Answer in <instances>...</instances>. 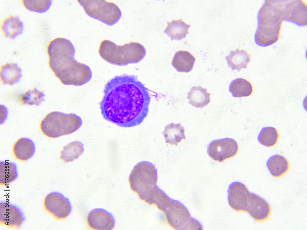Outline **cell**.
<instances>
[{
    "label": "cell",
    "mask_w": 307,
    "mask_h": 230,
    "mask_svg": "<svg viewBox=\"0 0 307 230\" xmlns=\"http://www.w3.org/2000/svg\"><path fill=\"white\" fill-rule=\"evenodd\" d=\"M87 223L91 230H111L114 228L115 221L112 214L102 208H96L88 213Z\"/></svg>",
    "instance_id": "obj_14"
},
{
    "label": "cell",
    "mask_w": 307,
    "mask_h": 230,
    "mask_svg": "<svg viewBox=\"0 0 307 230\" xmlns=\"http://www.w3.org/2000/svg\"><path fill=\"white\" fill-rule=\"evenodd\" d=\"M228 65L232 70L240 71L247 68L251 61V55L245 49H238L231 51L226 57Z\"/></svg>",
    "instance_id": "obj_19"
},
{
    "label": "cell",
    "mask_w": 307,
    "mask_h": 230,
    "mask_svg": "<svg viewBox=\"0 0 307 230\" xmlns=\"http://www.w3.org/2000/svg\"><path fill=\"white\" fill-rule=\"evenodd\" d=\"M229 90L233 97L241 98L251 95L254 92V88L252 84L248 80L239 78L231 82Z\"/></svg>",
    "instance_id": "obj_24"
},
{
    "label": "cell",
    "mask_w": 307,
    "mask_h": 230,
    "mask_svg": "<svg viewBox=\"0 0 307 230\" xmlns=\"http://www.w3.org/2000/svg\"><path fill=\"white\" fill-rule=\"evenodd\" d=\"M280 137L278 129L274 127L263 128L258 137L259 142L263 145L269 148L275 146L278 143Z\"/></svg>",
    "instance_id": "obj_29"
},
{
    "label": "cell",
    "mask_w": 307,
    "mask_h": 230,
    "mask_svg": "<svg viewBox=\"0 0 307 230\" xmlns=\"http://www.w3.org/2000/svg\"><path fill=\"white\" fill-rule=\"evenodd\" d=\"M99 103L107 121L123 127L141 124L146 117L151 97L148 89L134 75H123L105 85Z\"/></svg>",
    "instance_id": "obj_1"
},
{
    "label": "cell",
    "mask_w": 307,
    "mask_h": 230,
    "mask_svg": "<svg viewBox=\"0 0 307 230\" xmlns=\"http://www.w3.org/2000/svg\"><path fill=\"white\" fill-rule=\"evenodd\" d=\"M42 204L45 211L57 221L66 219L72 210L69 199L57 192L47 194L43 199Z\"/></svg>",
    "instance_id": "obj_8"
},
{
    "label": "cell",
    "mask_w": 307,
    "mask_h": 230,
    "mask_svg": "<svg viewBox=\"0 0 307 230\" xmlns=\"http://www.w3.org/2000/svg\"><path fill=\"white\" fill-rule=\"evenodd\" d=\"M78 3L89 17L112 26L121 17L122 13L115 3L103 0H80Z\"/></svg>",
    "instance_id": "obj_7"
},
{
    "label": "cell",
    "mask_w": 307,
    "mask_h": 230,
    "mask_svg": "<svg viewBox=\"0 0 307 230\" xmlns=\"http://www.w3.org/2000/svg\"><path fill=\"white\" fill-rule=\"evenodd\" d=\"M239 151V145L236 140L227 137L212 140L208 145L207 149L209 156L219 162L234 157Z\"/></svg>",
    "instance_id": "obj_9"
},
{
    "label": "cell",
    "mask_w": 307,
    "mask_h": 230,
    "mask_svg": "<svg viewBox=\"0 0 307 230\" xmlns=\"http://www.w3.org/2000/svg\"><path fill=\"white\" fill-rule=\"evenodd\" d=\"M16 164L8 161L0 162V185L5 186L14 181L18 177Z\"/></svg>",
    "instance_id": "obj_28"
},
{
    "label": "cell",
    "mask_w": 307,
    "mask_h": 230,
    "mask_svg": "<svg viewBox=\"0 0 307 230\" xmlns=\"http://www.w3.org/2000/svg\"><path fill=\"white\" fill-rule=\"evenodd\" d=\"M82 124L81 118L75 113L54 111L43 117L39 127L41 132L45 136L55 139L74 132Z\"/></svg>",
    "instance_id": "obj_5"
},
{
    "label": "cell",
    "mask_w": 307,
    "mask_h": 230,
    "mask_svg": "<svg viewBox=\"0 0 307 230\" xmlns=\"http://www.w3.org/2000/svg\"><path fill=\"white\" fill-rule=\"evenodd\" d=\"M258 17L259 26L255 36L257 43L266 46L276 42L281 36L284 20L278 2L266 1Z\"/></svg>",
    "instance_id": "obj_3"
},
{
    "label": "cell",
    "mask_w": 307,
    "mask_h": 230,
    "mask_svg": "<svg viewBox=\"0 0 307 230\" xmlns=\"http://www.w3.org/2000/svg\"><path fill=\"white\" fill-rule=\"evenodd\" d=\"M24 7L27 10L35 12L43 13L47 11L52 3L51 0H21Z\"/></svg>",
    "instance_id": "obj_31"
},
{
    "label": "cell",
    "mask_w": 307,
    "mask_h": 230,
    "mask_svg": "<svg viewBox=\"0 0 307 230\" xmlns=\"http://www.w3.org/2000/svg\"><path fill=\"white\" fill-rule=\"evenodd\" d=\"M278 1L283 19L290 21L302 25H307V5L305 1H286V2Z\"/></svg>",
    "instance_id": "obj_11"
},
{
    "label": "cell",
    "mask_w": 307,
    "mask_h": 230,
    "mask_svg": "<svg viewBox=\"0 0 307 230\" xmlns=\"http://www.w3.org/2000/svg\"><path fill=\"white\" fill-rule=\"evenodd\" d=\"M139 197L141 200L149 205H155L163 212L168 207L172 200L157 186Z\"/></svg>",
    "instance_id": "obj_17"
},
{
    "label": "cell",
    "mask_w": 307,
    "mask_h": 230,
    "mask_svg": "<svg viewBox=\"0 0 307 230\" xmlns=\"http://www.w3.org/2000/svg\"><path fill=\"white\" fill-rule=\"evenodd\" d=\"M84 151L83 144L80 141H74L63 148L59 158L64 163L71 162L77 159Z\"/></svg>",
    "instance_id": "obj_27"
},
{
    "label": "cell",
    "mask_w": 307,
    "mask_h": 230,
    "mask_svg": "<svg viewBox=\"0 0 307 230\" xmlns=\"http://www.w3.org/2000/svg\"><path fill=\"white\" fill-rule=\"evenodd\" d=\"M25 220L23 213L18 206L6 201L0 202V225L7 228L17 229Z\"/></svg>",
    "instance_id": "obj_13"
},
{
    "label": "cell",
    "mask_w": 307,
    "mask_h": 230,
    "mask_svg": "<svg viewBox=\"0 0 307 230\" xmlns=\"http://www.w3.org/2000/svg\"><path fill=\"white\" fill-rule=\"evenodd\" d=\"M11 151L15 159L24 162L31 158L34 155L35 151V145L29 139L21 138L14 143Z\"/></svg>",
    "instance_id": "obj_16"
},
{
    "label": "cell",
    "mask_w": 307,
    "mask_h": 230,
    "mask_svg": "<svg viewBox=\"0 0 307 230\" xmlns=\"http://www.w3.org/2000/svg\"><path fill=\"white\" fill-rule=\"evenodd\" d=\"M164 212L167 223L175 229H185L192 221L188 209L180 202L175 200H172Z\"/></svg>",
    "instance_id": "obj_10"
},
{
    "label": "cell",
    "mask_w": 307,
    "mask_h": 230,
    "mask_svg": "<svg viewBox=\"0 0 307 230\" xmlns=\"http://www.w3.org/2000/svg\"><path fill=\"white\" fill-rule=\"evenodd\" d=\"M98 52L100 57L106 62L119 66L138 63L146 54L145 48L138 42H130L118 45L107 39L100 42Z\"/></svg>",
    "instance_id": "obj_4"
},
{
    "label": "cell",
    "mask_w": 307,
    "mask_h": 230,
    "mask_svg": "<svg viewBox=\"0 0 307 230\" xmlns=\"http://www.w3.org/2000/svg\"><path fill=\"white\" fill-rule=\"evenodd\" d=\"M195 60V58L188 51L178 50L174 56L172 64L178 72H188L192 69Z\"/></svg>",
    "instance_id": "obj_20"
},
{
    "label": "cell",
    "mask_w": 307,
    "mask_h": 230,
    "mask_svg": "<svg viewBox=\"0 0 307 230\" xmlns=\"http://www.w3.org/2000/svg\"><path fill=\"white\" fill-rule=\"evenodd\" d=\"M45 94L36 88L28 90L20 96L19 102L22 104L38 106L44 100Z\"/></svg>",
    "instance_id": "obj_30"
},
{
    "label": "cell",
    "mask_w": 307,
    "mask_h": 230,
    "mask_svg": "<svg viewBox=\"0 0 307 230\" xmlns=\"http://www.w3.org/2000/svg\"><path fill=\"white\" fill-rule=\"evenodd\" d=\"M21 77V70L16 63H6L1 66L0 79L2 84L13 85L19 81Z\"/></svg>",
    "instance_id": "obj_22"
},
{
    "label": "cell",
    "mask_w": 307,
    "mask_h": 230,
    "mask_svg": "<svg viewBox=\"0 0 307 230\" xmlns=\"http://www.w3.org/2000/svg\"><path fill=\"white\" fill-rule=\"evenodd\" d=\"M157 180V172L155 166L146 161L137 163L133 169L129 178L131 190L138 196L156 187Z\"/></svg>",
    "instance_id": "obj_6"
},
{
    "label": "cell",
    "mask_w": 307,
    "mask_h": 230,
    "mask_svg": "<svg viewBox=\"0 0 307 230\" xmlns=\"http://www.w3.org/2000/svg\"><path fill=\"white\" fill-rule=\"evenodd\" d=\"M0 29L3 36L14 39L23 32V23L16 15H9L1 21Z\"/></svg>",
    "instance_id": "obj_18"
},
{
    "label": "cell",
    "mask_w": 307,
    "mask_h": 230,
    "mask_svg": "<svg viewBox=\"0 0 307 230\" xmlns=\"http://www.w3.org/2000/svg\"><path fill=\"white\" fill-rule=\"evenodd\" d=\"M46 51L49 67L63 84L81 86L91 79L90 67L75 59V47L69 40L63 37L54 38L48 43Z\"/></svg>",
    "instance_id": "obj_2"
},
{
    "label": "cell",
    "mask_w": 307,
    "mask_h": 230,
    "mask_svg": "<svg viewBox=\"0 0 307 230\" xmlns=\"http://www.w3.org/2000/svg\"><path fill=\"white\" fill-rule=\"evenodd\" d=\"M210 94L206 89L200 86H194L188 93L187 98L189 104L196 107L203 108L210 101Z\"/></svg>",
    "instance_id": "obj_26"
},
{
    "label": "cell",
    "mask_w": 307,
    "mask_h": 230,
    "mask_svg": "<svg viewBox=\"0 0 307 230\" xmlns=\"http://www.w3.org/2000/svg\"><path fill=\"white\" fill-rule=\"evenodd\" d=\"M190 26L181 19L173 20L168 22L167 25L164 30L172 40H179L185 37L188 32Z\"/></svg>",
    "instance_id": "obj_25"
},
{
    "label": "cell",
    "mask_w": 307,
    "mask_h": 230,
    "mask_svg": "<svg viewBox=\"0 0 307 230\" xmlns=\"http://www.w3.org/2000/svg\"><path fill=\"white\" fill-rule=\"evenodd\" d=\"M266 165L272 175L276 178H281L286 174L290 168L288 160L280 155H274L270 158Z\"/></svg>",
    "instance_id": "obj_21"
},
{
    "label": "cell",
    "mask_w": 307,
    "mask_h": 230,
    "mask_svg": "<svg viewBox=\"0 0 307 230\" xmlns=\"http://www.w3.org/2000/svg\"><path fill=\"white\" fill-rule=\"evenodd\" d=\"M246 213L256 221L263 222L270 218L271 208L266 200L257 195L251 193V199Z\"/></svg>",
    "instance_id": "obj_15"
},
{
    "label": "cell",
    "mask_w": 307,
    "mask_h": 230,
    "mask_svg": "<svg viewBox=\"0 0 307 230\" xmlns=\"http://www.w3.org/2000/svg\"><path fill=\"white\" fill-rule=\"evenodd\" d=\"M166 143L177 146L182 140H185L184 127L180 124L173 123L168 125L162 132Z\"/></svg>",
    "instance_id": "obj_23"
},
{
    "label": "cell",
    "mask_w": 307,
    "mask_h": 230,
    "mask_svg": "<svg viewBox=\"0 0 307 230\" xmlns=\"http://www.w3.org/2000/svg\"><path fill=\"white\" fill-rule=\"evenodd\" d=\"M251 193L243 184L236 182L228 190V202L231 207L238 212H246L251 197Z\"/></svg>",
    "instance_id": "obj_12"
}]
</instances>
